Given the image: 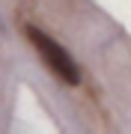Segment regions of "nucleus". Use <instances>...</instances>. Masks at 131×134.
<instances>
[{"label":"nucleus","mask_w":131,"mask_h":134,"mask_svg":"<svg viewBox=\"0 0 131 134\" xmlns=\"http://www.w3.org/2000/svg\"><path fill=\"white\" fill-rule=\"evenodd\" d=\"M27 39H30V45L36 48V54L42 57V63L48 66V72L57 77V81H63L69 86H78L81 83V66L75 63V57L57 42V39H51L45 30L33 27V24L27 27Z\"/></svg>","instance_id":"obj_1"}]
</instances>
